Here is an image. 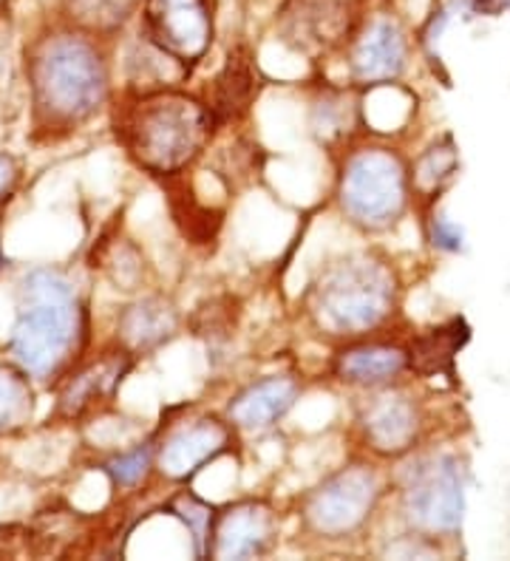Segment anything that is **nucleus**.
<instances>
[{"label": "nucleus", "mask_w": 510, "mask_h": 561, "mask_svg": "<svg viewBox=\"0 0 510 561\" xmlns=\"http://www.w3.org/2000/svg\"><path fill=\"white\" fill-rule=\"evenodd\" d=\"M29 82L37 117L46 125L86 123L109 91V69L91 41L80 35H55L34 48Z\"/></svg>", "instance_id": "obj_1"}, {"label": "nucleus", "mask_w": 510, "mask_h": 561, "mask_svg": "<svg viewBox=\"0 0 510 561\" xmlns=\"http://www.w3.org/2000/svg\"><path fill=\"white\" fill-rule=\"evenodd\" d=\"M213 125V111L193 96L154 91L125 114L123 142L145 171L170 176L184 171L204 151Z\"/></svg>", "instance_id": "obj_2"}, {"label": "nucleus", "mask_w": 510, "mask_h": 561, "mask_svg": "<svg viewBox=\"0 0 510 561\" xmlns=\"http://www.w3.org/2000/svg\"><path fill=\"white\" fill-rule=\"evenodd\" d=\"M80 335L75 287L57 270H32L23 280L21 312L12 332V355L32 377L55 375Z\"/></svg>", "instance_id": "obj_3"}, {"label": "nucleus", "mask_w": 510, "mask_h": 561, "mask_svg": "<svg viewBox=\"0 0 510 561\" xmlns=\"http://www.w3.org/2000/svg\"><path fill=\"white\" fill-rule=\"evenodd\" d=\"M395 275L377 259L352 255L324 273L313 289V316L329 332L358 335L381 327L395 307Z\"/></svg>", "instance_id": "obj_4"}, {"label": "nucleus", "mask_w": 510, "mask_h": 561, "mask_svg": "<svg viewBox=\"0 0 510 561\" xmlns=\"http://www.w3.org/2000/svg\"><path fill=\"white\" fill-rule=\"evenodd\" d=\"M340 202L354 225L386 230L406 210V164L388 148H363L352 153L340 176Z\"/></svg>", "instance_id": "obj_5"}, {"label": "nucleus", "mask_w": 510, "mask_h": 561, "mask_svg": "<svg viewBox=\"0 0 510 561\" xmlns=\"http://www.w3.org/2000/svg\"><path fill=\"white\" fill-rule=\"evenodd\" d=\"M403 511L422 534H456L465 516V482L460 462L451 457L417 462L403 488Z\"/></svg>", "instance_id": "obj_6"}, {"label": "nucleus", "mask_w": 510, "mask_h": 561, "mask_svg": "<svg viewBox=\"0 0 510 561\" xmlns=\"http://www.w3.org/2000/svg\"><path fill=\"white\" fill-rule=\"evenodd\" d=\"M377 496L381 482L374 471L363 466L343 468L306 496L304 522L313 534L340 539L363 527L377 505Z\"/></svg>", "instance_id": "obj_7"}, {"label": "nucleus", "mask_w": 510, "mask_h": 561, "mask_svg": "<svg viewBox=\"0 0 510 561\" xmlns=\"http://www.w3.org/2000/svg\"><path fill=\"white\" fill-rule=\"evenodd\" d=\"M143 21L148 41L191 66L213 43V0H145Z\"/></svg>", "instance_id": "obj_8"}, {"label": "nucleus", "mask_w": 510, "mask_h": 561, "mask_svg": "<svg viewBox=\"0 0 510 561\" xmlns=\"http://www.w3.org/2000/svg\"><path fill=\"white\" fill-rule=\"evenodd\" d=\"M358 0H286L281 37L301 51H332L352 35Z\"/></svg>", "instance_id": "obj_9"}, {"label": "nucleus", "mask_w": 510, "mask_h": 561, "mask_svg": "<svg viewBox=\"0 0 510 561\" xmlns=\"http://www.w3.org/2000/svg\"><path fill=\"white\" fill-rule=\"evenodd\" d=\"M275 516L261 502H241L213 519L211 553L216 559H250L270 548Z\"/></svg>", "instance_id": "obj_10"}, {"label": "nucleus", "mask_w": 510, "mask_h": 561, "mask_svg": "<svg viewBox=\"0 0 510 561\" xmlns=\"http://www.w3.org/2000/svg\"><path fill=\"white\" fill-rule=\"evenodd\" d=\"M230 432L218 420H193L179 425L159 448V468L170 480H188L227 451Z\"/></svg>", "instance_id": "obj_11"}, {"label": "nucleus", "mask_w": 510, "mask_h": 561, "mask_svg": "<svg viewBox=\"0 0 510 561\" xmlns=\"http://www.w3.org/2000/svg\"><path fill=\"white\" fill-rule=\"evenodd\" d=\"M406 35L400 23L392 18H377L372 26L358 37L352 48V77L361 85H383L403 75L406 69Z\"/></svg>", "instance_id": "obj_12"}, {"label": "nucleus", "mask_w": 510, "mask_h": 561, "mask_svg": "<svg viewBox=\"0 0 510 561\" xmlns=\"http://www.w3.org/2000/svg\"><path fill=\"white\" fill-rule=\"evenodd\" d=\"M361 423L369 445L374 451L388 454V457L406 454L415 445L417 432H420L417 405L400 391H383V394L369 400L361 414Z\"/></svg>", "instance_id": "obj_13"}, {"label": "nucleus", "mask_w": 510, "mask_h": 561, "mask_svg": "<svg viewBox=\"0 0 510 561\" xmlns=\"http://www.w3.org/2000/svg\"><path fill=\"white\" fill-rule=\"evenodd\" d=\"M131 371L128 355H109L102 360L91 363L80 375L68 380L66 391L60 394V414L63 417H82L86 411L97 409L102 403H111L120 383Z\"/></svg>", "instance_id": "obj_14"}, {"label": "nucleus", "mask_w": 510, "mask_h": 561, "mask_svg": "<svg viewBox=\"0 0 510 561\" xmlns=\"http://www.w3.org/2000/svg\"><path fill=\"white\" fill-rule=\"evenodd\" d=\"M295 398H298V383L293 377H267L245 389L230 403V420L241 428L250 432H261L270 428L272 423H279L286 411L293 409Z\"/></svg>", "instance_id": "obj_15"}, {"label": "nucleus", "mask_w": 510, "mask_h": 561, "mask_svg": "<svg viewBox=\"0 0 510 561\" xmlns=\"http://www.w3.org/2000/svg\"><path fill=\"white\" fill-rule=\"evenodd\" d=\"M471 341V327L465 318H451L442 327L429 329L426 335L417 337L411 343L408 355V369H415L417 375L434 377V375H449L454 377V363L456 355L465 350V343Z\"/></svg>", "instance_id": "obj_16"}, {"label": "nucleus", "mask_w": 510, "mask_h": 561, "mask_svg": "<svg viewBox=\"0 0 510 561\" xmlns=\"http://www.w3.org/2000/svg\"><path fill=\"white\" fill-rule=\"evenodd\" d=\"M408 369V355L397 346H358V350L340 352L335 360V375L354 386H383L392 383Z\"/></svg>", "instance_id": "obj_17"}, {"label": "nucleus", "mask_w": 510, "mask_h": 561, "mask_svg": "<svg viewBox=\"0 0 510 561\" xmlns=\"http://www.w3.org/2000/svg\"><path fill=\"white\" fill-rule=\"evenodd\" d=\"M177 309L162 298H145V301L125 309L123 318H120V335L136 352H148L159 343L170 341L177 335Z\"/></svg>", "instance_id": "obj_18"}, {"label": "nucleus", "mask_w": 510, "mask_h": 561, "mask_svg": "<svg viewBox=\"0 0 510 561\" xmlns=\"http://www.w3.org/2000/svg\"><path fill=\"white\" fill-rule=\"evenodd\" d=\"M256 91H259V80H256L250 60L247 57H230L225 71L213 82V103L207 108L213 111L216 123L238 117V114H245Z\"/></svg>", "instance_id": "obj_19"}, {"label": "nucleus", "mask_w": 510, "mask_h": 561, "mask_svg": "<svg viewBox=\"0 0 510 561\" xmlns=\"http://www.w3.org/2000/svg\"><path fill=\"white\" fill-rule=\"evenodd\" d=\"M34 411V394L26 371L0 366V434L26 423Z\"/></svg>", "instance_id": "obj_20"}, {"label": "nucleus", "mask_w": 510, "mask_h": 561, "mask_svg": "<svg viewBox=\"0 0 510 561\" xmlns=\"http://www.w3.org/2000/svg\"><path fill=\"white\" fill-rule=\"evenodd\" d=\"M456 168H460V151H456L454 139L442 137L415 164V187L426 193V196H431V193L442 191L445 182H451Z\"/></svg>", "instance_id": "obj_21"}, {"label": "nucleus", "mask_w": 510, "mask_h": 561, "mask_svg": "<svg viewBox=\"0 0 510 561\" xmlns=\"http://www.w3.org/2000/svg\"><path fill=\"white\" fill-rule=\"evenodd\" d=\"M136 3L139 0H68V12L82 26L94 32H111L128 21Z\"/></svg>", "instance_id": "obj_22"}, {"label": "nucleus", "mask_w": 510, "mask_h": 561, "mask_svg": "<svg viewBox=\"0 0 510 561\" xmlns=\"http://www.w3.org/2000/svg\"><path fill=\"white\" fill-rule=\"evenodd\" d=\"M179 516L184 519V525L191 527L193 541H196V553L204 556L211 553V534H213V511L204 502L193 500V496H182V500L173 505Z\"/></svg>", "instance_id": "obj_23"}, {"label": "nucleus", "mask_w": 510, "mask_h": 561, "mask_svg": "<svg viewBox=\"0 0 510 561\" xmlns=\"http://www.w3.org/2000/svg\"><path fill=\"white\" fill-rule=\"evenodd\" d=\"M148 466H150L148 448H136V451L125 454V457L111 459L109 466H105V471L111 473V480H114L116 485H136V482L145 477Z\"/></svg>", "instance_id": "obj_24"}, {"label": "nucleus", "mask_w": 510, "mask_h": 561, "mask_svg": "<svg viewBox=\"0 0 510 561\" xmlns=\"http://www.w3.org/2000/svg\"><path fill=\"white\" fill-rule=\"evenodd\" d=\"M431 241H434V247H440V250H449V253H456V250H463V230L456 225H451L445 216H434L431 219Z\"/></svg>", "instance_id": "obj_25"}, {"label": "nucleus", "mask_w": 510, "mask_h": 561, "mask_svg": "<svg viewBox=\"0 0 510 561\" xmlns=\"http://www.w3.org/2000/svg\"><path fill=\"white\" fill-rule=\"evenodd\" d=\"M18 179H21V168H18L14 157L0 153V205L12 199L14 187H18Z\"/></svg>", "instance_id": "obj_26"}, {"label": "nucleus", "mask_w": 510, "mask_h": 561, "mask_svg": "<svg viewBox=\"0 0 510 561\" xmlns=\"http://www.w3.org/2000/svg\"><path fill=\"white\" fill-rule=\"evenodd\" d=\"M476 7L483 9L485 14H499L510 7V0H476Z\"/></svg>", "instance_id": "obj_27"}, {"label": "nucleus", "mask_w": 510, "mask_h": 561, "mask_svg": "<svg viewBox=\"0 0 510 561\" xmlns=\"http://www.w3.org/2000/svg\"><path fill=\"white\" fill-rule=\"evenodd\" d=\"M0 3H3V0H0Z\"/></svg>", "instance_id": "obj_28"}]
</instances>
